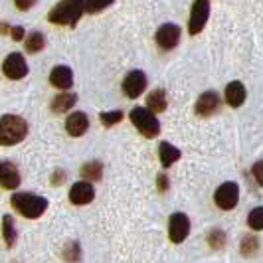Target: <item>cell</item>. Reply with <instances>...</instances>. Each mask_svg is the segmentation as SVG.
I'll list each match as a JSON object with an SVG mask.
<instances>
[{
  "label": "cell",
  "mask_w": 263,
  "mask_h": 263,
  "mask_svg": "<svg viewBox=\"0 0 263 263\" xmlns=\"http://www.w3.org/2000/svg\"><path fill=\"white\" fill-rule=\"evenodd\" d=\"M62 257L67 263L81 261V246H79V241H69L66 248H64V251H62Z\"/></svg>",
  "instance_id": "obj_24"
},
{
  "label": "cell",
  "mask_w": 263,
  "mask_h": 263,
  "mask_svg": "<svg viewBox=\"0 0 263 263\" xmlns=\"http://www.w3.org/2000/svg\"><path fill=\"white\" fill-rule=\"evenodd\" d=\"M2 236H4V241H6L8 248L16 246L18 234H16V226H14V220L10 214H4V218H2Z\"/></svg>",
  "instance_id": "obj_22"
},
{
  "label": "cell",
  "mask_w": 263,
  "mask_h": 263,
  "mask_svg": "<svg viewBox=\"0 0 263 263\" xmlns=\"http://www.w3.org/2000/svg\"><path fill=\"white\" fill-rule=\"evenodd\" d=\"M28 137V121L20 115L6 113L0 117V146L20 145Z\"/></svg>",
  "instance_id": "obj_2"
},
{
  "label": "cell",
  "mask_w": 263,
  "mask_h": 263,
  "mask_svg": "<svg viewBox=\"0 0 263 263\" xmlns=\"http://www.w3.org/2000/svg\"><path fill=\"white\" fill-rule=\"evenodd\" d=\"M129 119H131V123L135 125V129L141 133L143 137H146V139L158 137V133H160V121L146 107H135L131 113H129Z\"/></svg>",
  "instance_id": "obj_4"
},
{
  "label": "cell",
  "mask_w": 263,
  "mask_h": 263,
  "mask_svg": "<svg viewBox=\"0 0 263 263\" xmlns=\"http://www.w3.org/2000/svg\"><path fill=\"white\" fill-rule=\"evenodd\" d=\"M50 83L55 89H71L73 87V71L69 66H55L50 71Z\"/></svg>",
  "instance_id": "obj_14"
},
{
  "label": "cell",
  "mask_w": 263,
  "mask_h": 263,
  "mask_svg": "<svg viewBox=\"0 0 263 263\" xmlns=\"http://www.w3.org/2000/svg\"><path fill=\"white\" fill-rule=\"evenodd\" d=\"M214 202L220 210H234L239 202V186L236 182H224L218 186V190L214 192Z\"/></svg>",
  "instance_id": "obj_6"
},
{
  "label": "cell",
  "mask_w": 263,
  "mask_h": 263,
  "mask_svg": "<svg viewBox=\"0 0 263 263\" xmlns=\"http://www.w3.org/2000/svg\"><path fill=\"white\" fill-rule=\"evenodd\" d=\"M81 176L87 180V182H99L103 178V162L101 160H89L81 166Z\"/></svg>",
  "instance_id": "obj_20"
},
{
  "label": "cell",
  "mask_w": 263,
  "mask_h": 263,
  "mask_svg": "<svg viewBox=\"0 0 263 263\" xmlns=\"http://www.w3.org/2000/svg\"><path fill=\"white\" fill-rule=\"evenodd\" d=\"M95 198V188L87 180H79L69 188V202L76 206H85Z\"/></svg>",
  "instance_id": "obj_11"
},
{
  "label": "cell",
  "mask_w": 263,
  "mask_h": 263,
  "mask_svg": "<svg viewBox=\"0 0 263 263\" xmlns=\"http://www.w3.org/2000/svg\"><path fill=\"white\" fill-rule=\"evenodd\" d=\"M158 157H160V164H162L164 168H171L174 162L180 160L182 153H180L178 146H174V145H171V143H166V141H162L160 146H158Z\"/></svg>",
  "instance_id": "obj_17"
},
{
  "label": "cell",
  "mask_w": 263,
  "mask_h": 263,
  "mask_svg": "<svg viewBox=\"0 0 263 263\" xmlns=\"http://www.w3.org/2000/svg\"><path fill=\"white\" fill-rule=\"evenodd\" d=\"M24 48H26L28 53H40L44 48H46V36L42 32H30L24 40Z\"/></svg>",
  "instance_id": "obj_21"
},
{
  "label": "cell",
  "mask_w": 263,
  "mask_h": 263,
  "mask_svg": "<svg viewBox=\"0 0 263 263\" xmlns=\"http://www.w3.org/2000/svg\"><path fill=\"white\" fill-rule=\"evenodd\" d=\"M257 250H259V239H257V236H255V234L243 236L241 243H239V253H241L243 257H251Z\"/></svg>",
  "instance_id": "obj_23"
},
{
  "label": "cell",
  "mask_w": 263,
  "mask_h": 263,
  "mask_svg": "<svg viewBox=\"0 0 263 263\" xmlns=\"http://www.w3.org/2000/svg\"><path fill=\"white\" fill-rule=\"evenodd\" d=\"M190 234V218L184 212H174L168 220V237L172 243H182Z\"/></svg>",
  "instance_id": "obj_9"
},
{
  "label": "cell",
  "mask_w": 263,
  "mask_h": 263,
  "mask_svg": "<svg viewBox=\"0 0 263 263\" xmlns=\"http://www.w3.org/2000/svg\"><path fill=\"white\" fill-rule=\"evenodd\" d=\"M89 129V117L83 111H76L66 119V131L69 137H83Z\"/></svg>",
  "instance_id": "obj_15"
},
{
  "label": "cell",
  "mask_w": 263,
  "mask_h": 263,
  "mask_svg": "<svg viewBox=\"0 0 263 263\" xmlns=\"http://www.w3.org/2000/svg\"><path fill=\"white\" fill-rule=\"evenodd\" d=\"M148 85V79H146V73L141 71V69H133L127 73V78L123 81V91L129 99H137L139 95H143Z\"/></svg>",
  "instance_id": "obj_10"
},
{
  "label": "cell",
  "mask_w": 263,
  "mask_h": 263,
  "mask_svg": "<svg viewBox=\"0 0 263 263\" xmlns=\"http://www.w3.org/2000/svg\"><path fill=\"white\" fill-rule=\"evenodd\" d=\"M115 0H85V12L97 14L101 10H105L107 6H111Z\"/></svg>",
  "instance_id": "obj_28"
},
{
  "label": "cell",
  "mask_w": 263,
  "mask_h": 263,
  "mask_svg": "<svg viewBox=\"0 0 263 263\" xmlns=\"http://www.w3.org/2000/svg\"><path fill=\"white\" fill-rule=\"evenodd\" d=\"M180 36H182L180 26L168 22V24H162V26L158 28L157 34H155V40H157V46L160 50L171 52V50H174L180 44Z\"/></svg>",
  "instance_id": "obj_7"
},
{
  "label": "cell",
  "mask_w": 263,
  "mask_h": 263,
  "mask_svg": "<svg viewBox=\"0 0 263 263\" xmlns=\"http://www.w3.org/2000/svg\"><path fill=\"white\" fill-rule=\"evenodd\" d=\"M246 99H248V89L241 81H230L226 85V101L230 107L237 109L246 103Z\"/></svg>",
  "instance_id": "obj_16"
},
{
  "label": "cell",
  "mask_w": 263,
  "mask_h": 263,
  "mask_svg": "<svg viewBox=\"0 0 263 263\" xmlns=\"http://www.w3.org/2000/svg\"><path fill=\"white\" fill-rule=\"evenodd\" d=\"M157 184H158V190H160V192H166V190H168V176H166V174H164V172H160V174H158L157 176Z\"/></svg>",
  "instance_id": "obj_32"
},
{
  "label": "cell",
  "mask_w": 263,
  "mask_h": 263,
  "mask_svg": "<svg viewBox=\"0 0 263 263\" xmlns=\"http://www.w3.org/2000/svg\"><path fill=\"white\" fill-rule=\"evenodd\" d=\"M64 180H66V172H60V171H58L52 176V184L53 186H58V182H64Z\"/></svg>",
  "instance_id": "obj_33"
},
{
  "label": "cell",
  "mask_w": 263,
  "mask_h": 263,
  "mask_svg": "<svg viewBox=\"0 0 263 263\" xmlns=\"http://www.w3.org/2000/svg\"><path fill=\"white\" fill-rule=\"evenodd\" d=\"M10 204L18 214H22L24 218H30V220L44 216V212L48 210V198L32 194V192H16L10 198Z\"/></svg>",
  "instance_id": "obj_3"
},
{
  "label": "cell",
  "mask_w": 263,
  "mask_h": 263,
  "mask_svg": "<svg viewBox=\"0 0 263 263\" xmlns=\"http://www.w3.org/2000/svg\"><path fill=\"white\" fill-rule=\"evenodd\" d=\"M83 12H85V0H60L50 10L48 20L55 26L73 28L83 16Z\"/></svg>",
  "instance_id": "obj_1"
},
{
  "label": "cell",
  "mask_w": 263,
  "mask_h": 263,
  "mask_svg": "<svg viewBox=\"0 0 263 263\" xmlns=\"http://www.w3.org/2000/svg\"><path fill=\"white\" fill-rule=\"evenodd\" d=\"M226 241H228V237H226V232L224 230H212L210 234H208V246L214 248V250H222L226 246Z\"/></svg>",
  "instance_id": "obj_26"
},
{
  "label": "cell",
  "mask_w": 263,
  "mask_h": 263,
  "mask_svg": "<svg viewBox=\"0 0 263 263\" xmlns=\"http://www.w3.org/2000/svg\"><path fill=\"white\" fill-rule=\"evenodd\" d=\"M76 103H78V95H76V93L62 91L52 99V111L53 113H66V111H69Z\"/></svg>",
  "instance_id": "obj_19"
},
{
  "label": "cell",
  "mask_w": 263,
  "mask_h": 263,
  "mask_svg": "<svg viewBox=\"0 0 263 263\" xmlns=\"http://www.w3.org/2000/svg\"><path fill=\"white\" fill-rule=\"evenodd\" d=\"M166 105H168V99H166V91L162 87H158V89L148 93V97H146V109L151 113H155V115L162 113V111H166Z\"/></svg>",
  "instance_id": "obj_18"
},
{
  "label": "cell",
  "mask_w": 263,
  "mask_h": 263,
  "mask_svg": "<svg viewBox=\"0 0 263 263\" xmlns=\"http://www.w3.org/2000/svg\"><path fill=\"white\" fill-rule=\"evenodd\" d=\"M38 0H14V4H16V8L18 10H22V12H26V10H30L34 4H36Z\"/></svg>",
  "instance_id": "obj_31"
},
{
  "label": "cell",
  "mask_w": 263,
  "mask_h": 263,
  "mask_svg": "<svg viewBox=\"0 0 263 263\" xmlns=\"http://www.w3.org/2000/svg\"><path fill=\"white\" fill-rule=\"evenodd\" d=\"M251 172H253V176H255L257 184L261 186V184H263V162H261V160H257V162L253 164V168H251Z\"/></svg>",
  "instance_id": "obj_30"
},
{
  "label": "cell",
  "mask_w": 263,
  "mask_h": 263,
  "mask_svg": "<svg viewBox=\"0 0 263 263\" xmlns=\"http://www.w3.org/2000/svg\"><path fill=\"white\" fill-rule=\"evenodd\" d=\"M208 18H210V0H194L188 20V34L190 36L200 34L208 24Z\"/></svg>",
  "instance_id": "obj_5"
},
{
  "label": "cell",
  "mask_w": 263,
  "mask_h": 263,
  "mask_svg": "<svg viewBox=\"0 0 263 263\" xmlns=\"http://www.w3.org/2000/svg\"><path fill=\"white\" fill-rule=\"evenodd\" d=\"M8 36H10L14 42H22L24 36H26V30L22 26H10L8 28Z\"/></svg>",
  "instance_id": "obj_29"
},
{
  "label": "cell",
  "mask_w": 263,
  "mask_h": 263,
  "mask_svg": "<svg viewBox=\"0 0 263 263\" xmlns=\"http://www.w3.org/2000/svg\"><path fill=\"white\" fill-rule=\"evenodd\" d=\"M22 182V176L16 168V164L10 160H2L0 162V186L6 190H16Z\"/></svg>",
  "instance_id": "obj_13"
},
{
  "label": "cell",
  "mask_w": 263,
  "mask_h": 263,
  "mask_svg": "<svg viewBox=\"0 0 263 263\" xmlns=\"http://www.w3.org/2000/svg\"><path fill=\"white\" fill-rule=\"evenodd\" d=\"M222 105V99L216 91H204L196 101V115L200 117H212L214 113H218V109Z\"/></svg>",
  "instance_id": "obj_12"
},
{
  "label": "cell",
  "mask_w": 263,
  "mask_h": 263,
  "mask_svg": "<svg viewBox=\"0 0 263 263\" xmlns=\"http://www.w3.org/2000/svg\"><path fill=\"white\" fill-rule=\"evenodd\" d=\"M248 226H250L251 230H255V232L263 230V208L261 206H257V208H253V210L250 212V216H248Z\"/></svg>",
  "instance_id": "obj_27"
},
{
  "label": "cell",
  "mask_w": 263,
  "mask_h": 263,
  "mask_svg": "<svg viewBox=\"0 0 263 263\" xmlns=\"http://www.w3.org/2000/svg\"><path fill=\"white\" fill-rule=\"evenodd\" d=\"M123 117H125V113L123 111H103L101 115H99V121H101V125L103 127H113V125H117V123H121L123 121Z\"/></svg>",
  "instance_id": "obj_25"
},
{
  "label": "cell",
  "mask_w": 263,
  "mask_h": 263,
  "mask_svg": "<svg viewBox=\"0 0 263 263\" xmlns=\"http://www.w3.org/2000/svg\"><path fill=\"white\" fill-rule=\"evenodd\" d=\"M2 71H4V76H6V78L14 79V81L24 79L28 76L26 58H24L20 52L8 53V55H6V60H4V64H2Z\"/></svg>",
  "instance_id": "obj_8"
}]
</instances>
